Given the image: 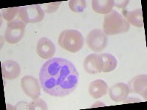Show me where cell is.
I'll use <instances>...</instances> for the list:
<instances>
[{
	"label": "cell",
	"mask_w": 147,
	"mask_h": 110,
	"mask_svg": "<svg viewBox=\"0 0 147 110\" xmlns=\"http://www.w3.org/2000/svg\"><path fill=\"white\" fill-rule=\"evenodd\" d=\"M15 109H29V103L26 102L21 101L16 105Z\"/></svg>",
	"instance_id": "7402d4cb"
},
{
	"label": "cell",
	"mask_w": 147,
	"mask_h": 110,
	"mask_svg": "<svg viewBox=\"0 0 147 110\" xmlns=\"http://www.w3.org/2000/svg\"><path fill=\"white\" fill-rule=\"evenodd\" d=\"M60 4H61V2H52V3L40 4V6L42 8V10H44V13H55V12L57 11Z\"/></svg>",
	"instance_id": "ffe728a7"
},
{
	"label": "cell",
	"mask_w": 147,
	"mask_h": 110,
	"mask_svg": "<svg viewBox=\"0 0 147 110\" xmlns=\"http://www.w3.org/2000/svg\"><path fill=\"white\" fill-rule=\"evenodd\" d=\"M129 93L139 94L146 99L147 76L146 74H140L134 77L128 83Z\"/></svg>",
	"instance_id": "30bf717a"
},
{
	"label": "cell",
	"mask_w": 147,
	"mask_h": 110,
	"mask_svg": "<svg viewBox=\"0 0 147 110\" xmlns=\"http://www.w3.org/2000/svg\"><path fill=\"white\" fill-rule=\"evenodd\" d=\"M2 73L7 80H13L20 75L21 67L13 60H7L2 63Z\"/></svg>",
	"instance_id": "7c38bea8"
},
{
	"label": "cell",
	"mask_w": 147,
	"mask_h": 110,
	"mask_svg": "<svg viewBox=\"0 0 147 110\" xmlns=\"http://www.w3.org/2000/svg\"><path fill=\"white\" fill-rule=\"evenodd\" d=\"M69 6L74 13H82L87 7V2L85 0H70Z\"/></svg>",
	"instance_id": "e0dca14e"
},
{
	"label": "cell",
	"mask_w": 147,
	"mask_h": 110,
	"mask_svg": "<svg viewBox=\"0 0 147 110\" xmlns=\"http://www.w3.org/2000/svg\"><path fill=\"white\" fill-rule=\"evenodd\" d=\"M86 44L89 48L95 52H100L106 48L108 42L107 35L99 29L91 30L86 37Z\"/></svg>",
	"instance_id": "5b68a950"
},
{
	"label": "cell",
	"mask_w": 147,
	"mask_h": 110,
	"mask_svg": "<svg viewBox=\"0 0 147 110\" xmlns=\"http://www.w3.org/2000/svg\"><path fill=\"white\" fill-rule=\"evenodd\" d=\"M21 87L24 93L32 99H38L40 95V87L38 80L34 76H24L21 80Z\"/></svg>",
	"instance_id": "52a82bcc"
},
{
	"label": "cell",
	"mask_w": 147,
	"mask_h": 110,
	"mask_svg": "<svg viewBox=\"0 0 147 110\" xmlns=\"http://www.w3.org/2000/svg\"><path fill=\"white\" fill-rule=\"evenodd\" d=\"M108 85L102 79H96L89 85L88 92L90 96L95 99H100L107 93Z\"/></svg>",
	"instance_id": "4fadbf2b"
},
{
	"label": "cell",
	"mask_w": 147,
	"mask_h": 110,
	"mask_svg": "<svg viewBox=\"0 0 147 110\" xmlns=\"http://www.w3.org/2000/svg\"><path fill=\"white\" fill-rule=\"evenodd\" d=\"M26 23L19 18L8 22L5 32V40L10 44H16L21 41L25 33Z\"/></svg>",
	"instance_id": "277c9868"
},
{
	"label": "cell",
	"mask_w": 147,
	"mask_h": 110,
	"mask_svg": "<svg viewBox=\"0 0 147 110\" xmlns=\"http://www.w3.org/2000/svg\"><path fill=\"white\" fill-rule=\"evenodd\" d=\"M114 5L119 8L124 9L128 5L129 1V0H113Z\"/></svg>",
	"instance_id": "44dd1931"
},
{
	"label": "cell",
	"mask_w": 147,
	"mask_h": 110,
	"mask_svg": "<svg viewBox=\"0 0 147 110\" xmlns=\"http://www.w3.org/2000/svg\"><path fill=\"white\" fill-rule=\"evenodd\" d=\"M29 109L30 110H47L48 109V107L46 102L40 99H33V101L29 103Z\"/></svg>",
	"instance_id": "d6986e66"
},
{
	"label": "cell",
	"mask_w": 147,
	"mask_h": 110,
	"mask_svg": "<svg viewBox=\"0 0 147 110\" xmlns=\"http://www.w3.org/2000/svg\"><path fill=\"white\" fill-rule=\"evenodd\" d=\"M130 24L123 15L116 10H112L104 18L103 32L107 35H115L126 33L129 31Z\"/></svg>",
	"instance_id": "7a4b0ae2"
},
{
	"label": "cell",
	"mask_w": 147,
	"mask_h": 110,
	"mask_svg": "<svg viewBox=\"0 0 147 110\" xmlns=\"http://www.w3.org/2000/svg\"><path fill=\"white\" fill-rule=\"evenodd\" d=\"M122 14L129 23H131L136 27H144L143 13L141 8H138L136 10H132V11L123 10Z\"/></svg>",
	"instance_id": "5bb4252c"
},
{
	"label": "cell",
	"mask_w": 147,
	"mask_h": 110,
	"mask_svg": "<svg viewBox=\"0 0 147 110\" xmlns=\"http://www.w3.org/2000/svg\"><path fill=\"white\" fill-rule=\"evenodd\" d=\"M129 94V88L128 85L123 82L113 85L109 89V96L113 101H124L127 99Z\"/></svg>",
	"instance_id": "8fae6325"
},
{
	"label": "cell",
	"mask_w": 147,
	"mask_h": 110,
	"mask_svg": "<svg viewBox=\"0 0 147 110\" xmlns=\"http://www.w3.org/2000/svg\"><path fill=\"white\" fill-rule=\"evenodd\" d=\"M20 10V7H10V8H5L2 10V14L3 18L7 21H11L15 18L18 14V12Z\"/></svg>",
	"instance_id": "ac0fdd59"
},
{
	"label": "cell",
	"mask_w": 147,
	"mask_h": 110,
	"mask_svg": "<svg viewBox=\"0 0 147 110\" xmlns=\"http://www.w3.org/2000/svg\"><path fill=\"white\" fill-rule=\"evenodd\" d=\"M42 88L54 97H65L77 87L79 73L75 65L63 58H51L43 65L39 73Z\"/></svg>",
	"instance_id": "6da1fadb"
},
{
	"label": "cell",
	"mask_w": 147,
	"mask_h": 110,
	"mask_svg": "<svg viewBox=\"0 0 147 110\" xmlns=\"http://www.w3.org/2000/svg\"><path fill=\"white\" fill-rule=\"evenodd\" d=\"M103 62L100 54H91L85 57L83 62L84 70L89 74H97L102 72Z\"/></svg>",
	"instance_id": "ba28073f"
},
{
	"label": "cell",
	"mask_w": 147,
	"mask_h": 110,
	"mask_svg": "<svg viewBox=\"0 0 147 110\" xmlns=\"http://www.w3.org/2000/svg\"><path fill=\"white\" fill-rule=\"evenodd\" d=\"M56 52L55 44L49 38L44 37L39 39L36 46V52L43 59H51Z\"/></svg>",
	"instance_id": "9c48e42d"
},
{
	"label": "cell",
	"mask_w": 147,
	"mask_h": 110,
	"mask_svg": "<svg viewBox=\"0 0 147 110\" xmlns=\"http://www.w3.org/2000/svg\"><path fill=\"white\" fill-rule=\"evenodd\" d=\"M113 0H93L92 8L99 14H108L113 10Z\"/></svg>",
	"instance_id": "9a60e30c"
},
{
	"label": "cell",
	"mask_w": 147,
	"mask_h": 110,
	"mask_svg": "<svg viewBox=\"0 0 147 110\" xmlns=\"http://www.w3.org/2000/svg\"><path fill=\"white\" fill-rule=\"evenodd\" d=\"M100 55L102 57V62H103L102 72L108 73V72L113 71L116 68L118 62L116 58L113 55L109 53H103Z\"/></svg>",
	"instance_id": "2e32d148"
},
{
	"label": "cell",
	"mask_w": 147,
	"mask_h": 110,
	"mask_svg": "<svg viewBox=\"0 0 147 110\" xmlns=\"http://www.w3.org/2000/svg\"><path fill=\"white\" fill-rule=\"evenodd\" d=\"M58 44L65 50L75 53L82 49L84 45V38L78 30H65L59 35Z\"/></svg>",
	"instance_id": "3957f363"
},
{
	"label": "cell",
	"mask_w": 147,
	"mask_h": 110,
	"mask_svg": "<svg viewBox=\"0 0 147 110\" xmlns=\"http://www.w3.org/2000/svg\"><path fill=\"white\" fill-rule=\"evenodd\" d=\"M18 16L24 23H38L44 18V12L40 5H26L20 7Z\"/></svg>",
	"instance_id": "8992f818"
}]
</instances>
